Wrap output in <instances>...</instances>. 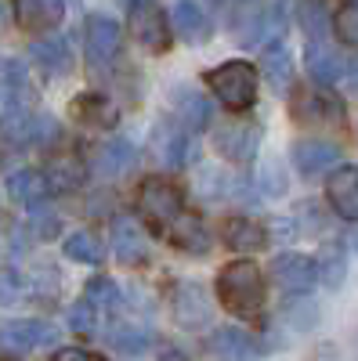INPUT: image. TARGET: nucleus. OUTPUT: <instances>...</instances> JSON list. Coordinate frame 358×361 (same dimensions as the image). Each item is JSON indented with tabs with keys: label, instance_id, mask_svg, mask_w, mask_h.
<instances>
[{
	"label": "nucleus",
	"instance_id": "1",
	"mask_svg": "<svg viewBox=\"0 0 358 361\" xmlns=\"http://www.w3.org/2000/svg\"><path fill=\"white\" fill-rule=\"evenodd\" d=\"M217 300L221 307L243 322L264 318V275L253 260H232L217 271Z\"/></svg>",
	"mask_w": 358,
	"mask_h": 361
},
{
	"label": "nucleus",
	"instance_id": "2",
	"mask_svg": "<svg viewBox=\"0 0 358 361\" xmlns=\"http://www.w3.org/2000/svg\"><path fill=\"white\" fill-rule=\"evenodd\" d=\"M206 87H210V94H214L225 109L246 112V109H253V102H257L261 73H257V66L243 62V58H235V62H221L217 69L206 73Z\"/></svg>",
	"mask_w": 358,
	"mask_h": 361
},
{
	"label": "nucleus",
	"instance_id": "3",
	"mask_svg": "<svg viewBox=\"0 0 358 361\" xmlns=\"http://www.w3.org/2000/svg\"><path fill=\"white\" fill-rule=\"evenodd\" d=\"M127 29H131V37L153 54H167L170 44H174L170 18L156 0H127Z\"/></svg>",
	"mask_w": 358,
	"mask_h": 361
},
{
	"label": "nucleus",
	"instance_id": "4",
	"mask_svg": "<svg viewBox=\"0 0 358 361\" xmlns=\"http://www.w3.org/2000/svg\"><path fill=\"white\" fill-rule=\"evenodd\" d=\"M138 209L153 221L156 228H167L174 217L185 214V192L167 177H148L138 188Z\"/></svg>",
	"mask_w": 358,
	"mask_h": 361
},
{
	"label": "nucleus",
	"instance_id": "5",
	"mask_svg": "<svg viewBox=\"0 0 358 361\" xmlns=\"http://www.w3.org/2000/svg\"><path fill=\"white\" fill-rule=\"evenodd\" d=\"M83 37H87V66L95 73H109L119 62V54H124V29H119V22L105 15H91Z\"/></svg>",
	"mask_w": 358,
	"mask_h": 361
},
{
	"label": "nucleus",
	"instance_id": "6",
	"mask_svg": "<svg viewBox=\"0 0 358 361\" xmlns=\"http://www.w3.org/2000/svg\"><path fill=\"white\" fill-rule=\"evenodd\" d=\"M293 119L297 123H344V102L326 87H297L293 90Z\"/></svg>",
	"mask_w": 358,
	"mask_h": 361
},
{
	"label": "nucleus",
	"instance_id": "7",
	"mask_svg": "<svg viewBox=\"0 0 358 361\" xmlns=\"http://www.w3.org/2000/svg\"><path fill=\"white\" fill-rule=\"evenodd\" d=\"M261 123H253V119H232V123H221L214 130V148L232 159V163H250L257 152H261Z\"/></svg>",
	"mask_w": 358,
	"mask_h": 361
},
{
	"label": "nucleus",
	"instance_id": "8",
	"mask_svg": "<svg viewBox=\"0 0 358 361\" xmlns=\"http://www.w3.org/2000/svg\"><path fill=\"white\" fill-rule=\"evenodd\" d=\"M54 343H58V329L47 322H33V318L0 322V350H8V354H29L40 347H54Z\"/></svg>",
	"mask_w": 358,
	"mask_h": 361
},
{
	"label": "nucleus",
	"instance_id": "9",
	"mask_svg": "<svg viewBox=\"0 0 358 361\" xmlns=\"http://www.w3.org/2000/svg\"><path fill=\"white\" fill-rule=\"evenodd\" d=\"M196 134L177 123V119H163V123L153 130V156L167 166H185L196 159Z\"/></svg>",
	"mask_w": 358,
	"mask_h": 361
},
{
	"label": "nucleus",
	"instance_id": "10",
	"mask_svg": "<svg viewBox=\"0 0 358 361\" xmlns=\"http://www.w3.org/2000/svg\"><path fill=\"white\" fill-rule=\"evenodd\" d=\"M326 202L337 217L358 221V166H340L326 180Z\"/></svg>",
	"mask_w": 358,
	"mask_h": 361
},
{
	"label": "nucleus",
	"instance_id": "11",
	"mask_svg": "<svg viewBox=\"0 0 358 361\" xmlns=\"http://www.w3.org/2000/svg\"><path fill=\"white\" fill-rule=\"evenodd\" d=\"M66 18L62 0H15V22L25 33H51Z\"/></svg>",
	"mask_w": 358,
	"mask_h": 361
},
{
	"label": "nucleus",
	"instance_id": "12",
	"mask_svg": "<svg viewBox=\"0 0 358 361\" xmlns=\"http://www.w3.org/2000/svg\"><path fill=\"white\" fill-rule=\"evenodd\" d=\"M174 318L185 329L210 325V300H206L203 286H196V282H177L174 286Z\"/></svg>",
	"mask_w": 358,
	"mask_h": 361
},
{
	"label": "nucleus",
	"instance_id": "13",
	"mask_svg": "<svg viewBox=\"0 0 358 361\" xmlns=\"http://www.w3.org/2000/svg\"><path fill=\"white\" fill-rule=\"evenodd\" d=\"M340 159V148L333 141H322V137H304L293 145V166L297 173L304 177H318L322 170H330Z\"/></svg>",
	"mask_w": 358,
	"mask_h": 361
},
{
	"label": "nucleus",
	"instance_id": "14",
	"mask_svg": "<svg viewBox=\"0 0 358 361\" xmlns=\"http://www.w3.org/2000/svg\"><path fill=\"white\" fill-rule=\"evenodd\" d=\"M272 279L286 293H308L315 286V260L304 253H282L272 264Z\"/></svg>",
	"mask_w": 358,
	"mask_h": 361
},
{
	"label": "nucleus",
	"instance_id": "15",
	"mask_svg": "<svg viewBox=\"0 0 358 361\" xmlns=\"http://www.w3.org/2000/svg\"><path fill=\"white\" fill-rule=\"evenodd\" d=\"M304 66H308V76L322 87H330L344 76V58L333 44H326V40H308L304 47Z\"/></svg>",
	"mask_w": 358,
	"mask_h": 361
},
{
	"label": "nucleus",
	"instance_id": "16",
	"mask_svg": "<svg viewBox=\"0 0 358 361\" xmlns=\"http://www.w3.org/2000/svg\"><path fill=\"white\" fill-rule=\"evenodd\" d=\"M167 243H170L174 250H181V253L199 257V253L210 250V235H206V224H203L196 214H189V209H185L181 217H174V221L167 224Z\"/></svg>",
	"mask_w": 358,
	"mask_h": 361
},
{
	"label": "nucleus",
	"instance_id": "17",
	"mask_svg": "<svg viewBox=\"0 0 358 361\" xmlns=\"http://www.w3.org/2000/svg\"><path fill=\"white\" fill-rule=\"evenodd\" d=\"M29 58H33V66H37L44 76H51V80L69 76V69H73V47H69V40H62V37L37 40L33 47H29Z\"/></svg>",
	"mask_w": 358,
	"mask_h": 361
},
{
	"label": "nucleus",
	"instance_id": "18",
	"mask_svg": "<svg viewBox=\"0 0 358 361\" xmlns=\"http://www.w3.org/2000/svg\"><path fill=\"white\" fill-rule=\"evenodd\" d=\"M210 350L221 357V361H253L261 357V343L239 325H225L210 336Z\"/></svg>",
	"mask_w": 358,
	"mask_h": 361
},
{
	"label": "nucleus",
	"instance_id": "19",
	"mask_svg": "<svg viewBox=\"0 0 358 361\" xmlns=\"http://www.w3.org/2000/svg\"><path fill=\"white\" fill-rule=\"evenodd\" d=\"M268 87L275 90V94H286V90L293 87V54L282 40H272V44H264V54H261V69Z\"/></svg>",
	"mask_w": 358,
	"mask_h": 361
},
{
	"label": "nucleus",
	"instance_id": "20",
	"mask_svg": "<svg viewBox=\"0 0 358 361\" xmlns=\"http://www.w3.org/2000/svg\"><path fill=\"white\" fill-rule=\"evenodd\" d=\"M112 235H116V257H119V264L141 267L148 260V238H145V231L138 228L134 217H116Z\"/></svg>",
	"mask_w": 358,
	"mask_h": 361
},
{
	"label": "nucleus",
	"instance_id": "21",
	"mask_svg": "<svg viewBox=\"0 0 358 361\" xmlns=\"http://www.w3.org/2000/svg\"><path fill=\"white\" fill-rule=\"evenodd\" d=\"M170 29L185 44H206V40H210V18H206V11L196 4V0H177Z\"/></svg>",
	"mask_w": 358,
	"mask_h": 361
},
{
	"label": "nucleus",
	"instance_id": "22",
	"mask_svg": "<svg viewBox=\"0 0 358 361\" xmlns=\"http://www.w3.org/2000/svg\"><path fill=\"white\" fill-rule=\"evenodd\" d=\"M347 275V246L340 238H326L318 246V257H315V279H322V286L337 289Z\"/></svg>",
	"mask_w": 358,
	"mask_h": 361
},
{
	"label": "nucleus",
	"instance_id": "23",
	"mask_svg": "<svg viewBox=\"0 0 358 361\" xmlns=\"http://www.w3.org/2000/svg\"><path fill=\"white\" fill-rule=\"evenodd\" d=\"M69 112H73L76 123H83V127H112L116 116H119L116 102L105 98V94H80Z\"/></svg>",
	"mask_w": 358,
	"mask_h": 361
},
{
	"label": "nucleus",
	"instance_id": "24",
	"mask_svg": "<svg viewBox=\"0 0 358 361\" xmlns=\"http://www.w3.org/2000/svg\"><path fill=\"white\" fill-rule=\"evenodd\" d=\"M134 163H138V152H134V145L124 141V137L105 141L98 152H95V170L102 177H119V173H127Z\"/></svg>",
	"mask_w": 358,
	"mask_h": 361
},
{
	"label": "nucleus",
	"instance_id": "25",
	"mask_svg": "<svg viewBox=\"0 0 358 361\" xmlns=\"http://www.w3.org/2000/svg\"><path fill=\"white\" fill-rule=\"evenodd\" d=\"M225 243H228L232 250H243V253L264 250L268 228H264L261 221H250V217H228V221H225Z\"/></svg>",
	"mask_w": 358,
	"mask_h": 361
},
{
	"label": "nucleus",
	"instance_id": "26",
	"mask_svg": "<svg viewBox=\"0 0 358 361\" xmlns=\"http://www.w3.org/2000/svg\"><path fill=\"white\" fill-rule=\"evenodd\" d=\"M47 180H44V170H18V173H11L8 177V195L15 199V202H22V206H44V199H47Z\"/></svg>",
	"mask_w": 358,
	"mask_h": 361
},
{
	"label": "nucleus",
	"instance_id": "27",
	"mask_svg": "<svg viewBox=\"0 0 358 361\" xmlns=\"http://www.w3.org/2000/svg\"><path fill=\"white\" fill-rule=\"evenodd\" d=\"M174 109H177V123H185L189 130H199L210 123V102H206L203 94H196V90H177L174 94Z\"/></svg>",
	"mask_w": 358,
	"mask_h": 361
},
{
	"label": "nucleus",
	"instance_id": "28",
	"mask_svg": "<svg viewBox=\"0 0 358 361\" xmlns=\"http://www.w3.org/2000/svg\"><path fill=\"white\" fill-rule=\"evenodd\" d=\"M44 180L47 188H58V192H73L83 185V163L76 156H58L51 159V166L44 170Z\"/></svg>",
	"mask_w": 358,
	"mask_h": 361
},
{
	"label": "nucleus",
	"instance_id": "29",
	"mask_svg": "<svg viewBox=\"0 0 358 361\" xmlns=\"http://www.w3.org/2000/svg\"><path fill=\"white\" fill-rule=\"evenodd\" d=\"M66 257L69 260H80V264H102L105 243H102L95 231H73L66 238Z\"/></svg>",
	"mask_w": 358,
	"mask_h": 361
},
{
	"label": "nucleus",
	"instance_id": "30",
	"mask_svg": "<svg viewBox=\"0 0 358 361\" xmlns=\"http://www.w3.org/2000/svg\"><path fill=\"white\" fill-rule=\"evenodd\" d=\"M297 18H301V25H304V33L311 37V40H318V37H326V4H318V0H301L297 4Z\"/></svg>",
	"mask_w": 358,
	"mask_h": 361
},
{
	"label": "nucleus",
	"instance_id": "31",
	"mask_svg": "<svg viewBox=\"0 0 358 361\" xmlns=\"http://www.w3.org/2000/svg\"><path fill=\"white\" fill-rule=\"evenodd\" d=\"M83 300H87L95 311H112V307L119 304V293H116V286H112L109 279H95V282H87Z\"/></svg>",
	"mask_w": 358,
	"mask_h": 361
},
{
	"label": "nucleus",
	"instance_id": "32",
	"mask_svg": "<svg viewBox=\"0 0 358 361\" xmlns=\"http://www.w3.org/2000/svg\"><path fill=\"white\" fill-rule=\"evenodd\" d=\"M333 29H337V37H340L347 47H358V4L340 8L337 18H333Z\"/></svg>",
	"mask_w": 358,
	"mask_h": 361
},
{
	"label": "nucleus",
	"instance_id": "33",
	"mask_svg": "<svg viewBox=\"0 0 358 361\" xmlns=\"http://www.w3.org/2000/svg\"><path fill=\"white\" fill-rule=\"evenodd\" d=\"M22 300V279L15 267H4L0 264V307H11Z\"/></svg>",
	"mask_w": 358,
	"mask_h": 361
},
{
	"label": "nucleus",
	"instance_id": "34",
	"mask_svg": "<svg viewBox=\"0 0 358 361\" xmlns=\"http://www.w3.org/2000/svg\"><path fill=\"white\" fill-rule=\"evenodd\" d=\"M69 325L76 329V333H83V336H91L95 333V325H98V311L87 304V300H80V304L69 311Z\"/></svg>",
	"mask_w": 358,
	"mask_h": 361
},
{
	"label": "nucleus",
	"instance_id": "35",
	"mask_svg": "<svg viewBox=\"0 0 358 361\" xmlns=\"http://www.w3.org/2000/svg\"><path fill=\"white\" fill-rule=\"evenodd\" d=\"M51 361H105V354H95L87 347H58L51 354Z\"/></svg>",
	"mask_w": 358,
	"mask_h": 361
},
{
	"label": "nucleus",
	"instance_id": "36",
	"mask_svg": "<svg viewBox=\"0 0 358 361\" xmlns=\"http://www.w3.org/2000/svg\"><path fill=\"white\" fill-rule=\"evenodd\" d=\"M160 361H189V354H185V350H174V347H163Z\"/></svg>",
	"mask_w": 358,
	"mask_h": 361
},
{
	"label": "nucleus",
	"instance_id": "37",
	"mask_svg": "<svg viewBox=\"0 0 358 361\" xmlns=\"http://www.w3.org/2000/svg\"><path fill=\"white\" fill-rule=\"evenodd\" d=\"M318 4H333V0H318Z\"/></svg>",
	"mask_w": 358,
	"mask_h": 361
},
{
	"label": "nucleus",
	"instance_id": "38",
	"mask_svg": "<svg viewBox=\"0 0 358 361\" xmlns=\"http://www.w3.org/2000/svg\"><path fill=\"white\" fill-rule=\"evenodd\" d=\"M214 4H221V0H214Z\"/></svg>",
	"mask_w": 358,
	"mask_h": 361
}]
</instances>
